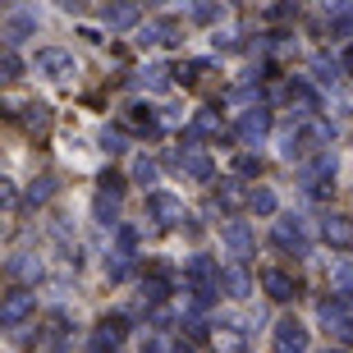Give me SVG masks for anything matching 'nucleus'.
Instances as JSON below:
<instances>
[{
    "mask_svg": "<svg viewBox=\"0 0 353 353\" xmlns=\"http://www.w3.org/2000/svg\"><path fill=\"white\" fill-rule=\"evenodd\" d=\"M105 275H110V280H129V252H115V257H110V262H105Z\"/></svg>",
    "mask_w": 353,
    "mask_h": 353,
    "instance_id": "37",
    "label": "nucleus"
},
{
    "mask_svg": "<svg viewBox=\"0 0 353 353\" xmlns=\"http://www.w3.org/2000/svg\"><path fill=\"white\" fill-rule=\"evenodd\" d=\"M101 19H105V28H110V32H124V28H138L143 10H138V5H105Z\"/></svg>",
    "mask_w": 353,
    "mask_h": 353,
    "instance_id": "21",
    "label": "nucleus"
},
{
    "mask_svg": "<svg viewBox=\"0 0 353 353\" xmlns=\"http://www.w3.org/2000/svg\"><path fill=\"white\" fill-rule=\"evenodd\" d=\"M32 32H37V14H32V10L10 14V19H5V51H14V46H19V41H28Z\"/></svg>",
    "mask_w": 353,
    "mask_h": 353,
    "instance_id": "17",
    "label": "nucleus"
},
{
    "mask_svg": "<svg viewBox=\"0 0 353 353\" xmlns=\"http://www.w3.org/2000/svg\"><path fill=\"white\" fill-rule=\"evenodd\" d=\"M97 183H101V193H110V197H119V193H124V174H115V170H105Z\"/></svg>",
    "mask_w": 353,
    "mask_h": 353,
    "instance_id": "39",
    "label": "nucleus"
},
{
    "mask_svg": "<svg viewBox=\"0 0 353 353\" xmlns=\"http://www.w3.org/2000/svg\"><path fill=\"white\" fill-rule=\"evenodd\" d=\"M262 289H266V299H275V303H294L303 294L299 289V280L289 271H280V266H271V271H262Z\"/></svg>",
    "mask_w": 353,
    "mask_h": 353,
    "instance_id": "15",
    "label": "nucleus"
},
{
    "mask_svg": "<svg viewBox=\"0 0 353 353\" xmlns=\"http://www.w3.org/2000/svg\"><path fill=\"white\" fill-rule=\"evenodd\" d=\"M32 312H37V294H28L23 285H14L10 294H5V303H0V326H5V330H19Z\"/></svg>",
    "mask_w": 353,
    "mask_h": 353,
    "instance_id": "6",
    "label": "nucleus"
},
{
    "mask_svg": "<svg viewBox=\"0 0 353 353\" xmlns=\"http://www.w3.org/2000/svg\"><path fill=\"white\" fill-rule=\"evenodd\" d=\"M248 211H257V216H275V193H271V188H252Z\"/></svg>",
    "mask_w": 353,
    "mask_h": 353,
    "instance_id": "30",
    "label": "nucleus"
},
{
    "mask_svg": "<svg viewBox=\"0 0 353 353\" xmlns=\"http://www.w3.org/2000/svg\"><path fill=\"white\" fill-rule=\"evenodd\" d=\"M23 129H28V133H46V129H51V105L28 101V105H23Z\"/></svg>",
    "mask_w": 353,
    "mask_h": 353,
    "instance_id": "26",
    "label": "nucleus"
},
{
    "mask_svg": "<svg viewBox=\"0 0 353 353\" xmlns=\"http://www.w3.org/2000/svg\"><path fill=\"white\" fill-rule=\"evenodd\" d=\"M170 289H174V275H170V266H165V262H157V266H152V271L143 275V294H138V299H143L147 307L157 312L161 303L170 299Z\"/></svg>",
    "mask_w": 353,
    "mask_h": 353,
    "instance_id": "11",
    "label": "nucleus"
},
{
    "mask_svg": "<svg viewBox=\"0 0 353 353\" xmlns=\"http://www.w3.org/2000/svg\"><path fill=\"white\" fill-rule=\"evenodd\" d=\"M115 239H119V252H129V257H133V248H138V230H133V225H119Z\"/></svg>",
    "mask_w": 353,
    "mask_h": 353,
    "instance_id": "38",
    "label": "nucleus"
},
{
    "mask_svg": "<svg viewBox=\"0 0 353 353\" xmlns=\"http://www.w3.org/2000/svg\"><path fill=\"white\" fill-rule=\"evenodd\" d=\"M170 74H174V69H165V65H147L143 74H138V88H147V92H165V88L174 83Z\"/></svg>",
    "mask_w": 353,
    "mask_h": 353,
    "instance_id": "28",
    "label": "nucleus"
},
{
    "mask_svg": "<svg viewBox=\"0 0 353 353\" xmlns=\"http://www.w3.org/2000/svg\"><path fill=\"white\" fill-rule=\"evenodd\" d=\"M202 69H207V60H183V65L174 69V83H183V88H193Z\"/></svg>",
    "mask_w": 353,
    "mask_h": 353,
    "instance_id": "33",
    "label": "nucleus"
},
{
    "mask_svg": "<svg viewBox=\"0 0 353 353\" xmlns=\"http://www.w3.org/2000/svg\"><path fill=\"white\" fill-rule=\"evenodd\" d=\"M51 193H55V179H51V174H41V179H32V188H28V202L37 207V202H46Z\"/></svg>",
    "mask_w": 353,
    "mask_h": 353,
    "instance_id": "34",
    "label": "nucleus"
},
{
    "mask_svg": "<svg viewBox=\"0 0 353 353\" xmlns=\"http://www.w3.org/2000/svg\"><path fill=\"white\" fill-rule=\"evenodd\" d=\"M5 271H10V280H41V262L32 257V252H14L10 262H5Z\"/></svg>",
    "mask_w": 353,
    "mask_h": 353,
    "instance_id": "23",
    "label": "nucleus"
},
{
    "mask_svg": "<svg viewBox=\"0 0 353 353\" xmlns=\"http://www.w3.org/2000/svg\"><path fill=\"white\" fill-rule=\"evenodd\" d=\"M0 79H23V60H19V55H14V51H5V55H0Z\"/></svg>",
    "mask_w": 353,
    "mask_h": 353,
    "instance_id": "36",
    "label": "nucleus"
},
{
    "mask_svg": "<svg viewBox=\"0 0 353 353\" xmlns=\"http://www.w3.org/2000/svg\"><path fill=\"white\" fill-rule=\"evenodd\" d=\"M330 37H353V10H330Z\"/></svg>",
    "mask_w": 353,
    "mask_h": 353,
    "instance_id": "32",
    "label": "nucleus"
},
{
    "mask_svg": "<svg viewBox=\"0 0 353 353\" xmlns=\"http://www.w3.org/2000/svg\"><path fill=\"white\" fill-rule=\"evenodd\" d=\"M330 179H335V152H321V157H312L307 165H299V183H303L312 197L326 193Z\"/></svg>",
    "mask_w": 353,
    "mask_h": 353,
    "instance_id": "8",
    "label": "nucleus"
},
{
    "mask_svg": "<svg viewBox=\"0 0 353 353\" xmlns=\"http://www.w3.org/2000/svg\"><path fill=\"white\" fill-rule=\"evenodd\" d=\"M216 14H221V10H216V5H193V19H197V23H211Z\"/></svg>",
    "mask_w": 353,
    "mask_h": 353,
    "instance_id": "40",
    "label": "nucleus"
},
{
    "mask_svg": "<svg viewBox=\"0 0 353 353\" xmlns=\"http://www.w3.org/2000/svg\"><path fill=\"white\" fill-rule=\"evenodd\" d=\"M157 174H161V165L152 157H138V161H133V183H157Z\"/></svg>",
    "mask_w": 353,
    "mask_h": 353,
    "instance_id": "31",
    "label": "nucleus"
},
{
    "mask_svg": "<svg viewBox=\"0 0 353 353\" xmlns=\"http://www.w3.org/2000/svg\"><path fill=\"white\" fill-rule=\"evenodd\" d=\"M221 243L230 248V257L243 262V266H248V257H257V234H252L248 221H225L221 225Z\"/></svg>",
    "mask_w": 353,
    "mask_h": 353,
    "instance_id": "5",
    "label": "nucleus"
},
{
    "mask_svg": "<svg viewBox=\"0 0 353 353\" xmlns=\"http://www.w3.org/2000/svg\"><path fill=\"white\" fill-rule=\"evenodd\" d=\"M271 340H275V349H280V353H307L312 335H307V326H303L299 316H280Z\"/></svg>",
    "mask_w": 353,
    "mask_h": 353,
    "instance_id": "10",
    "label": "nucleus"
},
{
    "mask_svg": "<svg viewBox=\"0 0 353 353\" xmlns=\"http://www.w3.org/2000/svg\"><path fill=\"white\" fill-rule=\"evenodd\" d=\"M147 216H152L161 230H174V225L188 221V216H183V202L174 193H165V188H152V193H147Z\"/></svg>",
    "mask_w": 353,
    "mask_h": 353,
    "instance_id": "7",
    "label": "nucleus"
},
{
    "mask_svg": "<svg viewBox=\"0 0 353 353\" xmlns=\"http://www.w3.org/2000/svg\"><path fill=\"white\" fill-rule=\"evenodd\" d=\"M119 129L138 133V138H157V133H161V115L152 110V105L133 101V105H124V124H119Z\"/></svg>",
    "mask_w": 353,
    "mask_h": 353,
    "instance_id": "13",
    "label": "nucleus"
},
{
    "mask_svg": "<svg viewBox=\"0 0 353 353\" xmlns=\"http://www.w3.org/2000/svg\"><path fill=\"white\" fill-rule=\"evenodd\" d=\"M344 65H349V69H353V46H349V51H344Z\"/></svg>",
    "mask_w": 353,
    "mask_h": 353,
    "instance_id": "43",
    "label": "nucleus"
},
{
    "mask_svg": "<svg viewBox=\"0 0 353 353\" xmlns=\"http://www.w3.org/2000/svg\"><path fill=\"white\" fill-rule=\"evenodd\" d=\"M88 353H115V349H101V344H88Z\"/></svg>",
    "mask_w": 353,
    "mask_h": 353,
    "instance_id": "42",
    "label": "nucleus"
},
{
    "mask_svg": "<svg viewBox=\"0 0 353 353\" xmlns=\"http://www.w3.org/2000/svg\"><path fill=\"white\" fill-rule=\"evenodd\" d=\"M271 239H275L280 252H294V257H307V252H312V230H307L303 216H280Z\"/></svg>",
    "mask_w": 353,
    "mask_h": 353,
    "instance_id": "3",
    "label": "nucleus"
},
{
    "mask_svg": "<svg viewBox=\"0 0 353 353\" xmlns=\"http://www.w3.org/2000/svg\"><path fill=\"white\" fill-rule=\"evenodd\" d=\"M230 133H234V143H243V147H262L266 133H271V110H266V105H248Z\"/></svg>",
    "mask_w": 353,
    "mask_h": 353,
    "instance_id": "4",
    "label": "nucleus"
},
{
    "mask_svg": "<svg viewBox=\"0 0 353 353\" xmlns=\"http://www.w3.org/2000/svg\"><path fill=\"white\" fill-rule=\"evenodd\" d=\"M170 353H188V349H170Z\"/></svg>",
    "mask_w": 353,
    "mask_h": 353,
    "instance_id": "44",
    "label": "nucleus"
},
{
    "mask_svg": "<svg viewBox=\"0 0 353 353\" xmlns=\"http://www.w3.org/2000/svg\"><path fill=\"white\" fill-rule=\"evenodd\" d=\"M316 316H321V326H326V335L340 349H349L353 344V312H349V299L344 294H330V299L316 303Z\"/></svg>",
    "mask_w": 353,
    "mask_h": 353,
    "instance_id": "2",
    "label": "nucleus"
},
{
    "mask_svg": "<svg viewBox=\"0 0 353 353\" xmlns=\"http://www.w3.org/2000/svg\"><path fill=\"white\" fill-rule=\"evenodd\" d=\"M124 335H129V316H124V312H105L101 321H97V330H92V344H101V349H115L119 353Z\"/></svg>",
    "mask_w": 353,
    "mask_h": 353,
    "instance_id": "14",
    "label": "nucleus"
},
{
    "mask_svg": "<svg viewBox=\"0 0 353 353\" xmlns=\"http://www.w3.org/2000/svg\"><path fill=\"white\" fill-rule=\"evenodd\" d=\"M216 344H221L225 353H248V340H243V326H239V321H221V326H216Z\"/></svg>",
    "mask_w": 353,
    "mask_h": 353,
    "instance_id": "25",
    "label": "nucleus"
},
{
    "mask_svg": "<svg viewBox=\"0 0 353 353\" xmlns=\"http://www.w3.org/2000/svg\"><path fill=\"white\" fill-rule=\"evenodd\" d=\"M330 143H335V124L321 119V115H307V119H299V124H289V129L280 133V157L307 165L312 157L330 152Z\"/></svg>",
    "mask_w": 353,
    "mask_h": 353,
    "instance_id": "1",
    "label": "nucleus"
},
{
    "mask_svg": "<svg viewBox=\"0 0 353 353\" xmlns=\"http://www.w3.org/2000/svg\"><path fill=\"white\" fill-rule=\"evenodd\" d=\"M92 211H97V221H101L105 230H119V197H110V193H97Z\"/></svg>",
    "mask_w": 353,
    "mask_h": 353,
    "instance_id": "27",
    "label": "nucleus"
},
{
    "mask_svg": "<svg viewBox=\"0 0 353 353\" xmlns=\"http://www.w3.org/2000/svg\"><path fill=\"white\" fill-rule=\"evenodd\" d=\"M248 197H252V193H243V183H239V179H221V183H216V202H221L225 211L248 207Z\"/></svg>",
    "mask_w": 353,
    "mask_h": 353,
    "instance_id": "24",
    "label": "nucleus"
},
{
    "mask_svg": "<svg viewBox=\"0 0 353 353\" xmlns=\"http://www.w3.org/2000/svg\"><path fill=\"white\" fill-rule=\"evenodd\" d=\"M133 41H138L143 51H147V46H161V41H174V23H170V19H152V23L138 28V37H133Z\"/></svg>",
    "mask_w": 353,
    "mask_h": 353,
    "instance_id": "22",
    "label": "nucleus"
},
{
    "mask_svg": "<svg viewBox=\"0 0 353 353\" xmlns=\"http://www.w3.org/2000/svg\"><path fill=\"white\" fill-rule=\"evenodd\" d=\"M312 79H316V88H340V79H344V60H340V55L316 51V55H312Z\"/></svg>",
    "mask_w": 353,
    "mask_h": 353,
    "instance_id": "18",
    "label": "nucleus"
},
{
    "mask_svg": "<svg viewBox=\"0 0 353 353\" xmlns=\"http://www.w3.org/2000/svg\"><path fill=\"white\" fill-rule=\"evenodd\" d=\"M262 170H266V161L257 157V152H243V157L234 161V174H239V179H262Z\"/></svg>",
    "mask_w": 353,
    "mask_h": 353,
    "instance_id": "29",
    "label": "nucleus"
},
{
    "mask_svg": "<svg viewBox=\"0 0 353 353\" xmlns=\"http://www.w3.org/2000/svg\"><path fill=\"white\" fill-rule=\"evenodd\" d=\"M321 239L330 248H353V221L349 216H326L321 221Z\"/></svg>",
    "mask_w": 353,
    "mask_h": 353,
    "instance_id": "20",
    "label": "nucleus"
},
{
    "mask_svg": "<svg viewBox=\"0 0 353 353\" xmlns=\"http://www.w3.org/2000/svg\"><path fill=\"white\" fill-rule=\"evenodd\" d=\"M197 138H225V124H221V110H197L193 119H188V129H183V143L193 147Z\"/></svg>",
    "mask_w": 353,
    "mask_h": 353,
    "instance_id": "16",
    "label": "nucleus"
},
{
    "mask_svg": "<svg viewBox=\"0 0 353 353\" xmlns=\"http://www.w3.org/2000/svg\"><path fill=\"white\" fill-rule=\"evenodd\" d=\"M143 353H170V349H165L161 340H147V344H143Z\"/></svg>",
    "mask_w": 353,
    "mask_h": 353,
    "instance_id": "41",
    "label": "nucleus"
},
{
    "mask_svg": "<svg viewBox=\"0 0 353 353\" xmlns=\"http://www.w3.org/2000/svg\"><path fill=\"white\" fill-rule=\"evenodd\" d=\"M32 69H37L41 79H55V83H65L69 74H79V65H74V55L60 51V46H41L37 60H32Z\"/></svg>",
    "mask_w": 353,
    "mask_h": 353,
    "instance_id": "9",
    "label": "nucleus"
},
{
    "mask_svg": "<svg viewBox=\"0 0 353 353\" xmlns=\"http://www.w3.org/2000/svg\"><path fill=\"white\" fill-rule=\"evenodd\" d=\"M165 165L183 170L188 179H197V183H207V179H211V157L202 152V147H183V152H170V157H165Z\"/></svg>",
    "mask_w": 353,
    "mask_h": 353,
    "instance_id": "12",
    "label": "nucleus"
},
{
    "mask_svg": "<svg viewBox=\"0 0 353 353\" xmlns=\"http://www.w3.org/2000/svg\"><path fill=\"white\" fill-rule=\"evenodd\" d=\"M101 152L105 157H119L124 152V129H101Z\"/></svg>",
    "mask_w": 353,
    "mask_h": 353,
    "instance_id": "35",
    "label": "nucleus"
},
{
    "mask_svg": "<svg viewBox=\"0 0 353 353\" xmlns=\"http://www.w3.org/2000/svg\"><path fill=\"white\" fill-rule=\"evenodd\" d=\"M221 289L230 294V299H248V294H252L248 266H243V262H230V266H225V275H221Z\"/></svg>",
    "mask_w": 353,
    "mask_h": 353,
    "instance_id": "19",
    "label": "nucleus"
}]
</instances>
